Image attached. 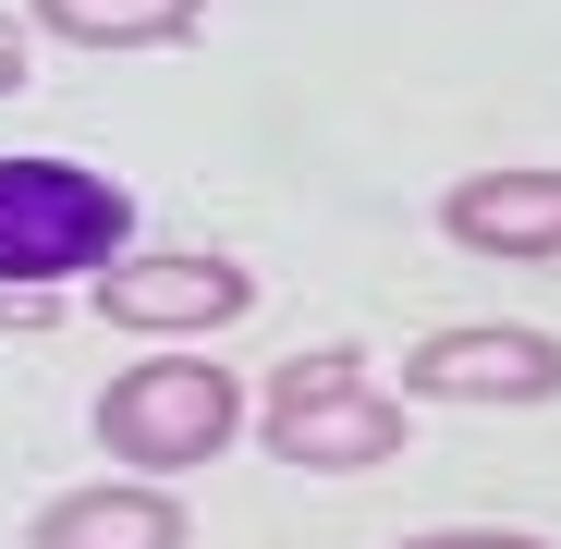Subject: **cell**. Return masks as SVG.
Here are the masks:
<instances>
[{
    "mask_svg": "<svg viewBox=\"0 0 561 549\" xmlns=\"http://www.w3.org/2000/svg\"><path fill=\"white\" fill-rule=\"evenodd\" d=\"M256 439L280 465H306V477H379V465H403L415 415H403V391L366 379L354 354H294L256 391Z\"/></svg>",
    "mask_w": 561,
    "mask_h": 549,
    "instance_id": "7a4b0ae2",
    "label": "cell"
},
{
    "mask_svg": "<svg viewBox=\"0 0 561 549\" xmlns=\"http://www.w3.org/2000/svg\"><path fill=\"white\" fill-rule=\"evenodd\" d=\"M135 244V196L85 159H0V294L37 282H99V268Z\"/></svg>",
    "mask_w": 561,
    "mask_h": 549,
    "instance_id": "6da1fadb",
    "label": "cell"
},
{
    "mask_svg": "<svg viewBox=\"0 0 561 549\" xmlns=\"http://www.w3.org/2000/svg\"><path fill=\"white\" fill-rule=\"evenodd\" d=\"M439 232L463 256H561V171H477V183H451Z\"/></svg>",
    "mask_w": 561,
    "mask_h": 549,
    "instance_id": "8992f818",
    "label": "cell"
},
{
    "mask_svg": "<svg viewBox=\"0 0 561 549\" xmlns=\"http://www.w3.org/2000/svg\"><path fill=\"white\" fill-rule=\"evenodd\" d=\"M403 549H549V537H513V525H439V537H403Z\"/></svg>",
    "mask_w": 561,
    "mask_h": 549,
    "instance_id": "9c48e42d",
    "label": "cell"
},
{
    "mask_svg": "<svg viewBox=\"0 0 561 549\" xmlns=\"http://www.w3.org/2000/svg\"><path fill=\"white\" fill-rule=\"evenodd\" d=\"M415 403H561V342L549 330H427L403 354Z\"/></svg>",
    "mask_w": 561,
    "mask_h": 549,
    "instance_id": "5b68a950",
    "label": "cell"
},
{
    "mask_svg": "<svg viewBox=\"0 0 561 549\" xmlns=\"http://www.w3.org/2000/svg\"><path fill=\"white\" fill-rule=\"evenodd\" d=\"M85 306H99V318H123V330L183 342V330L244 318V306H256V282H244V256H208V244H123L99 282H85Z\"/></svg>",
    "mask_w": 561,
    "mask_h": 549,
    "instance_id": "277c9868",
    "label": "cell"
},
{
    "mask_svg": "<svg viewBox=\"0 0 561 549\" xmlns=\"http://www.w3.org/2000/svg\"><path fill=\"white\" fill-rule=\"evenodd\" d=\"M232 427H244V379L208 354H147L99 391V451L123 477H196L232 451Z\"/></svg>",
    "mask_w": 561,
    "mask_h": 549,
    "instance_id": "3957f363",
    "label": "cell"
},
{
    "mask_svg": "<svg viewBox=\"0 0 561 549\" xmlns=\"http://www.w3.org/2000/svg\"><path fill=\"white\" fill-rule=\"evenodd\" d=\"M25 549H183V501L171 489H61L37 525H25Z\"/></svg>",
    "mask_w": 561,
    "mask_h": 549,
    "instance_id": "52a82bcc",
    "label": "cell"
},
{
    "mask_svg": "<svg viewBox=\"0 0 561 549\" xmlns=\"http://www.w3.org/2000/svg\"><path fill=\"white\" fill-rule=\"evenodd\" d=\"M25 13L73 49H171L208 25V0H25Z\"/></svg>",
    "mask_w": 561,
    "mask_h": 549,
    "instance_id": "ba28073f",
    "label": "cell"
},
{
    "mask_svg": "<svg viewBox=\"0 0 561 549\" xmlns=\"http://www.w3.org/2000/svg\"><path fill=\"white\" fill-rule=\"evenodd\" d=\"M25 61H37V49H25V25H0V99H25Z\"/></svg>",
    "mask_w": 561,
    "mask_h": 549,
    "instance_id": "30bf717a",
    "label": "cell"
}]
</instances>
